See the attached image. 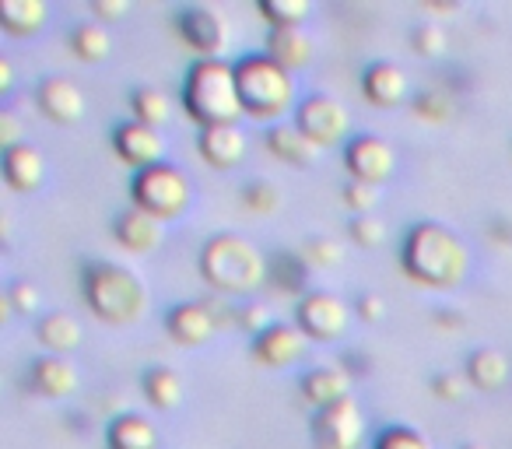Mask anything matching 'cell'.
I'll return each mask as SVG.
<instances>
[{"label":"cell","instance_id":"36","mask_svg":"<svg viewBox=\"0 0 512 449\" xmlns=\"http://www.w3.org/2000/svg\"><path fill=\"white\" fill-rule=\"evenodd\" d=\"M411 46L421 53V57H442V53L449 50V36L442 25L428 22V25H418V29H414Z\"/></svg>","mask_w":512,"mask_h":449},{"label":"cell","instance_id":"18","mask_svg":"<svg viewBox=\"0 0 512 449\" xmlns=\"http://www.w3.org/2000/svg\"><path fill=\"white\" fill-rule=\"evenodd\" d=\"M407 88H411L407 71L400 64H393V60H376L362 74V92L372 106H383V109L400 106L407 99Z\"/></svg>","mask_w":512,"mask_h":449},{"label":"cell","instance_id":"30","mask_svg":"<svg viewBox=\"0 0 512 449\" xmlns=\"http://www.w3.org/2000/svg\"><path fill=\"white\" fill-rule=\"evenodd\" d=\"M130 113H134L137 123H148V127L162 130L165 123L172 120V102L162 88L141 85V88H134V95H130Z\"/></svg>","mask_w":512,"mask_h":449},{"label":"cell","instance_id":"1","mask_svg":"<svg viewBox=\"0 0 512 449\" xmlns=\"http://www.w3.org/2000/svg\"><path fill=\"white\" fill-rule=\"evenodd\" d=\"M400 260L404 271L428 288H456L470 274V246L442 221H418L407 232Z\"/></svg>","mask_w":512,"mask_h":449},{"label":"cell","instance_id":"8","mask_svg":"<svg viewBox=\"0 0 512 449\" xmlns=\"http://www.w3.org/2000/svg\"><path fill=\"white\" fill-rule=\"evenodd\" d=\"M179 36L200 53V60H225V50L232 46V25L221 11L207 4H190L176 18Z\"/></svg>","mask_w":512,"mask_h":449},{"label":"cell","instance_id":"42","mask_svg":"<svg viewBox=\"0 0 512 449\" xmlns=\"http://www.w3.org/2000/svg\"><path fill=\"white\" fill-rule=\"evenodd\" d=\"M239 327L249 330L253 337H260L267 327H274V320H271V313H267L264 302H253V306H242L239 309Z\"/></svg>","mask_w":512,"mask_h":449},{"label":"cell","instance_id":"26","mask_svg":"<svg viewBox=\"0 0 512 449\" xmlns=\"http://www.w3.org/2000/svg\"><path fill=\"white\" fill-rule=\"evenodd\" d=\"M50 18L46 0H0V25L11 36H36Z\"/></svg>","mask_w":512,"mask_h":449},{"label":"cell","instance_id":"14","mask_svg":"<svg viewBox=\"0 0 512 449\" xmlns=\"http://www.w3.org/2000/svg\"><path fill=\"white\" fill-rule=\"evenodd\" d=\"M306 348H309V334L299 323H274L260 337H253V355L264 365H271V369L295 365L306 355Z\"/></svg>","mask_w":512,"mask_h":449},{"label":"cell","instance_id":"20","mask_svg":"<svg viewBox=\"0 0 512 449\" xmlns=\"http://www.w3.org/2000/svg\"><path fill=\"white\" fill-rule=\"evenodd\" d=\"M302 397H306V404H313L316 411L341 404V400L351 397V372L344 369V365H323V369L306 372V376H302Z\"/></svg>","mask_w":512,"mask_h":449},{"label":"cell","instance_id":"2","mask_svg":"<svg viewBox=\"0 0 512 449\" xmlns=\"http://www.w3.org/2000/svg\"><path fill=\"white\" fill-rule=\"evenodd\" d=\"M200 274L221 295H253L271 278V260L253 239L239 232H218L200 250Z\"/></svg>","mask_w":512,"mask_h":449},{"label":"cell","instance_id":"13","mask_svg":"<svg viewBox=\"0 0 512 449\" xmlns=\"http://www.w3.org/2000/svg\"><path fill=\"white\" fill-rule=\"evenodd\" d=\"M113 148H116V155L127 165H134L137 172L151 169V165H162V155H165L162 130L148 127V123H137V120H127L113 130Z\"/></svg>","mask_w":512,"mask_h":449},{"label":"cell","instance_id":"37","mask_svg":"<svg viewBox=\"0 0 512 449\" xmlns=\"http://www.w3.org/2000/svg\"><path fill=\"white\" fill-rule=\"evenodd\" d=\"M376 449H432V442H428V435H421L418 428L393 425L376 439Z\"/></svg>","mask_w":512,"mask_h":449},{"label":"cell","instance_id":"31","mask_svg":"<svg viewBox=\"0 0 512 449\" xmlns=\"http://www.w3.org/2000/svg\"><path fill=\"white\" fill-rule=\"evenodd\" d=\"M260 11L271 29H295L313 15V0H260Z\"/></svg>","mask_w":512,"mask_h":449},{"label":"cell","instance_id":"9","mask_svg":"<svg viewBox=\"0 0 512 449\" xmlns=\"http://www.w3.org/2000/svg\"><path fill=\"white\" fill-rule=\"evenodd\" d=\"M362 439H365V411L355 397L316 411L313 418L316 449H362Z\"/></svg>","mask_w":512,"mask_h":449},{"label":"cell","instance_id":"19","mask_svg":"<svg viewBox=\"0 0 512 449\" xmlns=\"http://www.w3.org/2000/svg\"><path fill=\"white\" fill-rule=\"evenodd\" d=\"M4 179L18 193H36L46 183V155L29 141L4 148Z\"/></svg>","mask_w":512,"mask_h":449},{"label":"cell","instance_id":"41","mask_svg":"<svg viewBox=\"0 0 512 449\" xmlns=\"http://www.w3.org/2000/svg\"><path fill=\"white\" fill-rule=\"evenodd\" d=\"M467 386H470V379L460 376V372H435L432 376V393L439 400H449V404L467 397Z\"/></svg>","mask_w":512,"mask_h":449},{"label":"cell","instance_id":"25","mask_svg":"<svg viewBox=\"0 0 512 449\" xmlns=\"http://www.w3.org/2000/svg\"><path fill=\"white\" fill-rule=\"evenodd\" d=\"M512 376V362L498 348H477L467 358V379L477 390H502Z\"/></svg>","mask_w":512,"mask_h":449},{"label":"cell","instance_id":"35","mask_svg":"<svg viewBox=\"0 0 512 449\" xmlns=\"http://www.w3.org/2000/svg\"><path fill=\"white\" fill-rule=\"evenodd\" d=\"M351 239L365 250H376V246L386 243V225L379 214H355L351 221Z\"/></svg>","mask_w":512,"mask_h":449},{"label":"cell","instance_id":"40","mask_svg":"<svg viewBox=\"0 0 512 449\" xmlns=\"http://www.w3.org/2000/svg\"><path fill=\"white\" fill-rule=\"evenodd\" d=\"M414 113L425 116V120H449L453 116V99L442 88H428L414 99Z\"/></svg>","mask_w":512,"mask_h":449},{"label":"cell","instance_id":"24","mask_svg":"<svg viewBox=\"0 0 512 449\" xmlns=\"http://www.w3.org/2000/svg\"><path fill=\"white\" fill-rule=\"evenodd\" d=\"M36 334H39V341H43V348L50 351V355H71V351L81 348V337H85V330H81L78 316L57 309V313H46L43 320H39Z\"/></svg>","mask_w":512,"mask_h":449},{"label":"cell","instance_id":"16","mask_svg":"<svg viewBox=\"0 0 512 449\" xmlns=\"http://www.w3.org/2000/svg\"><path fill=\"white\" fill-rule=\"evenodd\" d=\"M113 232L134 253H155L165 243V221L148 214L144 207H127V211L116 214Z\"/></svg>","mask_w":512,"mask_h":449},{"label":"cell","instance_id":"17","mask_svg":"<svg viewBox=\"0 0 512 449\" xmlns=\"http://www.w3.org/2000/svg\"><path fill=\"white\" fill-rule=\"evenodd\" d=\"M197 148L207 165L214 169H235L246 158V134L239 123H218V127H200Z\"/></svg>","mask_w":512,"mask_h":449},{"label":"cell","instance_id":"12","mask_svg":"<svg viewBox=\"0 0 512 449\" xmlns=\"http://www.w3.org/2000/svg\"><path fill=\"white\" fill-rule=\"evenodd\" d=\"M36 99H39V109H43L53 123H64V127L85 120V113H88L85 88L74 78H67V74H50V78L39 85Z\"/></svg>","mask_w":512,"mask_h":449},{"label":"cell","instance_id":"34","mask_svg":"<svg viewBox=\"0 0 512 449\" xmlns=\"http://www.w3.org/2000/svg\"><path fill=\"white\" fill-rule=\"evenodd\" d=\"M302 253L313 267H337L344 260V246L334 236H309Z\"/></svg>","mask_w":512,"mask_h":449},{"label":"cell","instance_id":"45","mask_svg":"<svg viewBox=\"0 0 512 449\" xmlns=\"http://www.w3.org/2000/svg\"><path fill=\"white\" fill-rule=\"evenodd\" d=\"M92 8L99 15V22L102 18H123L130 11V0H95Z\"/></svg>","mask_w":512,"mask_h":449},{"label":"cell","instance_id":"46","mask_svg":"<svg viewBox=\"0 0 512 449\" xmlns=\"http://www.w3.org/2000/svg\"><path fill=\"white\" fill-rule=\"evenodd\" d=\"M11 78H15V71H11V60L0 57V92H8L11 88Z\"/></svg>","mask_w":512,"mask_h":449},{"label":"cell","instance_id":"6","mask_svg":"<svg viewBox=\"0 0 512 449\" xmlns=\"http://www.w3.org/2000/svg\"><path fill=\"white\" fill-rule=\"evenodd\" d=\"M130 193H134V207H144V211L155 214V218L172 221L190 207L193 186L176 165L162 162V165H151V169L137 172Z\"/></svg>","mask_w":512,"mask_h":449},{"label":"cell","instance_id":"15","mask_svg":"<svg viewBox=\"0 0 512 449\" xmlns=\"http://www.w3.org/2000/svg\"><path fill=\"white\" fill-rule=\"evenodd\" d=\"M165 327H169L172 341L186 344V348H200L207 344L221 327V316L214 313L211 302H179L169 316H165Z\"/></svg>","mask_w":512,"mask_h":449},{"label":"cell","instance_id":"39","mask_svg":"<svg viewBox=\"0 0 512 449\" xmlns=\"http://www.w3.org/2000/svg\"><path fill=\"white\" fill-rule=\"evenodd\" d=\"M344 204H348L355 214H376L379 186L362 183V179H348V183H344Z\"/></svg>","mask_w":512,"mask_h":449},{"label":"cell","instance_id":"3","mask_svg":"<svg viewBox=\"0 0 512 449\" xmlns=\"http://www.w3.org/2000/svg\"><path fill=\"white\" fill-rule=\"evenodd\" d=\"M81 292H85L88 309L99 320L116 323V327H130V323L144 320V313L151 306V292L141 281V274L123 264H109V260L85 267Z\"/></svg>","mask_w":512,"mask_h":449},{"label":"cell","instance_id":"5","mask_svg":"<svg viewBox=\"0 0 512 449\" xmlns=\"http://www.w3.org/2000/svg\"><path fill=\"white\" fill-rule=\"evenodd\" d=\"M235 78L246 116L253 120H281L295 106V78L267 53H249L235 60Z\"/></svg>","mask_w":512,"mask_h":449},{"label":"cell","instance_id":"4","mask_svg":"<svg viewBox=\"0 0 512 449\" xmlns=\"http://www.w3.org/2000/svg\"><path fill=\"white\" fill-rule=\"evenodd\" d=\"M183 106L200 127H218V123H239L246 116L239 95L235 64L228 60H197L186 74Z\"/></svg>","mask_w":512,"mask_h":449},{"label":"cell","instance_id":"29","mask_svg":"<svg viewBox=\"0 0 512 449\" xmlns=\"http://www.w3.org/2000/svg\"><path fill=\"white\" fill-rule=\"evenodd\" d=\"M71 50L78 53V60L85 64H102V60L113 53V32L106 29V22H81L71 32Z\"/></svg>","mask_w":512,"mask_h":449},{"label":"cell","instance_id":"23","mask_svg":"<svg viewBox=\"0 0 512 449\" xmlns=\"http://www.w3.org/2000/svg\"><path fill=\"white\" fill-rule=\"evenodd\" d=\"M267 144H271L274 158H281V162L295 165V169H306V165H313L316 158H320V144H313L306 134H302L295 123H274L271 134H267Z\"/></svg>","mask_w":512,"mask_h":449},{"label":"cell","instance_id":"32","mask_svg":"<svg viewBox=\"0 0 512 449\" xmlns=\"http://www.w3.org/2000/svg\"><path fill=\"white\" fill-rule=\"evenodd\" d=\"M271 274L278 278V285H285L288 292H299L302 281L309 274V260L306 253H292V250H281L278 260L271 264Z\"/></svg>","mask_w":512,"mask_h":449},{"label":"cell","instance_id":"27","mask_svg":"<svg viewBox=\"0 0 512 449\" xmlns=\"http://www.w3.org/2000/svg\"><path fill=\"white\" fill-rule=\"evenodd\" d=\"M109 449H158V428L144 414H120L109 425Z\"/></svg>","mask_w":512,"mask_h":449},{"label":"cell","instance_id":"22","mask_svg":"<svg viewBox=\"0 0 512 449\" xmlns=\"http://www.w3.org/2000/svg\"><path fill=\"white\" fill-rule=\"evenodd\" d=\"M313 36H309L302 25H295V29H271V36H267V57L278 60L285 71H302V67L313 64Z\"/></svg>","mask_w":512,"mask_h":449},{"label":"cell","instance_id":"21","mask_svg":"<svg viewBox=\"0 0 512 449\" xmlns=\"http://www.w3.org/2000/svg\"><path fill=\"white\" fill-rule=\"evenodd\" d=\"M32 386L43 397L60 400L78 390V369H74V362L67 355H43L32 362Z\"/></svg>","mask_w":512,"mask_h":449},{"label":"cell","instance_id":"44","mask_svg":"<svg viewBox=\"0 0 512 449\" xmlns=\"http://www.w3.org/2000/svg\"><path fill=\"white\" fill-rule=\"evenodd\" d=\"M25 141V127L15 113H0V144L4 148H15V144Z\"/></svg>","mask_w":512,"mask_h":449},{"label":"cell","instance_id":"33","mask_svg":"<svg viewBox=\"0 0 512 449\" xmlns=\"http://www.w3.org/2000/svg\"><path fill=\"white\" fill-rule=\"evenodd\" d=\"M242 197H246L249 211H256V214H274L285 204V190H281L278 183H271V179H253V183L242 190Z\"/></svg>","mask_w":512,"mask_h":449},{"label":"cell","instance_id":"47","mask_svg":"<svg viewBox=\"0 0 512 449\" xmlns=\"http://www.w3.org/2000/svg\"><path fill=\"white\" fill-rule=\"evenodd\" d=\"M463 449H484V446H477V442H470V446H463Z\"/></svg>","mask_w":512,"mask_h":449},{"label":"cell","instance_id":"10","mask_svg":"<svg viewBox=\"0 0 512 449\" xmlns=\"http://www.w3.org/2000/svg\"><path fill=\"white\" fill-rule=\"evenodd\" d=\"M299 327L309 334V341L330 344L348 334L351 306L334 292H306L299 302Z\"/></svg>","mask_w":512,"mask_h":449},{"label":"cell","instance_id":"38","mask_svg":"<svg viewBox=\"0 0 512 449\" xmlns=\"http://www.w3.org/2000/svg\"><path fill=\"white\" fill-rule=\"evenodd\" d=\"M4 299L11 302V309H15V313H25V316H32V313H39V309H43V292H39V285H36V281H29V278L15 281Z\"/></svg>","mask_w":512,"mask_h":449},{"label":"cell","instance_id":"28","mask_svg":"<svg viewBox=\"0 0 512 449\" xmlns=\"http://www.w3.org/2000/svg\"><path fill=\"white\" fill-rule=\"evenodd\" d=\"M141 383H144V397H148L158 411H172V407L183 404L186 383L176 369H169V365H151V369L144 372Z\"/></svg>","mask_w":512,"mask_h":449},{"label":"cell","instance_id":"11","mask_svg":"<svg viewBox=\"0 0 512 449\" xmlns=\"http://www.w3.org/2000/svg\"><path fill=\"white\" fill-rule=\"evenodd\" d=\"M344 165H348L351 179H362V183L383 186L386 179H393L397 172V151L390 141L376 134H358L344 148Z\"/></svg>","mask_w":512,"mask_h":449},{"label":"cell","instance_id":"43","mask_svg":"<svg viewBox=\"0 0 512 449\" xmlns=\"http://www.w3.org/2000/svg\"><path fill=\"white\" fill-rule=\"evenodd\" d=\"M355 309H358V316H362L365 323L386 320V299L379 292H362V295H358V302H355Z\"/></svg>","mask_w":512,"mask_h":449},{"label":"cell","instance_id":"7","mask_svg":"<svg viewBox=\"0 0 512 449\" xmlns=\"http://www.w3.org/2000/svg\"><path fill=\"white\" fill-rule=\"evenodd\" d=\"M295 127L309 137L320 148H330V144L348 141L351 134V113L341 99L334 95H309L295 106Z\"/></svg>","mask_w":512,"mask_h":449}]
</instances>
